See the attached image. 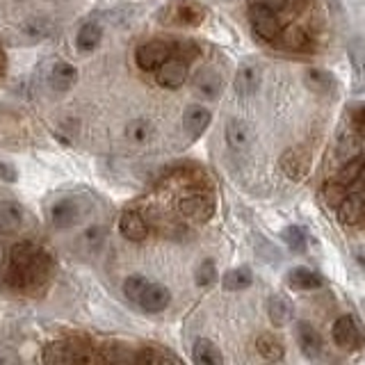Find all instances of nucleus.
I'll use <instances>...</instances> for the list:
<instances>
[{
	"label": "nucleus",
	"instance_id": "f257e3e1",
	"mask_svg": "<svg viewBox=\"0 0 365 365\" xmlns=\"http://www.w3.org/2000/svg\"><path fill=\"white\" fill-rule=\"evenodd\" d=\"M39 256L41 254H34V249L30 245H16L11 249L7 258L9 285H14V288H28L37 274H43Z\"/></svg>",
	"mask_w": 365,
	"mask_h": 365
},
{
	"label": "nucleus",
	"instance_id": "f03ea898",
	"mask_svg": "<svg viewBox=\"0 0 365 365\" xmlns=\"http://www.w3.org/2000/svg\"><path fill=\"white\" fill-rule=\"evenodd\" d=\"M249 21H251V28H254V32L258 34L260 39H265V41L279 39V34H281V21L277 16V11H272V9L262 7V5L251 3L249 5Z\"/></svg>",
	"mask_w": 365,
	"mask_h": 365
},
{
	"label": "nucleus",
	"instance_id": "7ed1b4c3",
	"mask_svg": "<svg viewBox=\"0 0 365 365\" xmlns=\"http://www.w3.org/2000/svg\"><path fill=\"white\" fill-rule=\"evenodd\" d=\"M311 163H313V155L306 146L288 148V151H285L279 160L283 174L290 180H297V182L304 180L308 174H311Z\"/></svg>",
	"mask_w": 365,
	"mask_h": 365
},
{
	"label": "nucleus",
	"instance_id": "20e7f679",
	"mask_svg": "<svg viewBox=\"0 0 365 365\" xmlns=\"http://www.w3.org/2000/svg\"><path fill=\"white\" fill-rule=\"evenodd\" d=\"M171 55H174V46L163 39H151L137 48L135 60H137V66L144 68V71H155V68L165 60H169Z\"/></svg>",
	"mask_w": 365,
	"mask_h": 365
},
{
	"label": "nucleus",
	"instance_id": "39448f33",
	"mask_svg": "<svg viewBox=\"0 0 365 365\" xmlns=\"http://www.w3.org/2000/svg\"><path fill=\"white\" fill-rule=\"evenodd\" d=\"M334 342L340 349H359L363 345V331L359 327V322L351 315H340L334 322Z\"/></svg>",
	"mask_w": 365,
	"mask_h": 365
},
{
	"label": "nucleus",
	"instance_id": "423d86ee",
	"mask_svg": "<svg viewBox=\"0 0 365 365\" xmlns=\"http://www.w3.org/2000/svg\"><path fill=\"white\" fill-rule=\"evenodd\" d=\"M187 80V62L182 57L171 55L155 68V83L165 89H178L185 85Z\"/></svg>",
	"mask_w": 365,
	"mask_h": 365
},
{
	"label": "nucleus",
	"instance_id": "0eeeda50",
	"mask_svg": "<svg viewBox=\"0 0 365 365\" xmlns=\"http://www.w3.org/2000/svg\"><path fill=\"white\" fill-rule=\"evenodd\" d=\"M85 212L83 199H62L53 205L51 210V222L55 228H71L80 222V217Z\"/></svg>",
	"mask_w": 365,
	"mask_h": 365
},
{
	"label": "nucleus",
	"instance_id": "6e6552de",
	"mask_svg": "<svg viewBox=\"0 0 365 365\" xmlns=\"http://www.w3.org/2000/svg\"><path fill=\"white\" fill-rule=\"evenodd\" d=\"M180 212L190 217V220H197V222H208L212 212H215V201L210 194H201V192H194L182 197L180 201Z\"/></svg>",
	"mask_w": 365,
	"mask_h": 365
},
{
	"label": "nucleus",
	"instance_id": "1a4fd4ad",
	"mask_svg": "<svg viewBox=\"0 0 365 365\" xmlns=\"http://www.w3.org/2000/svg\"><path fill=\"white\" fill-rule=\"evenodd\" d=\"M43 361L51 363H87L94 361L85 347H76L73 342H53L43 349Z\"/></svg>",
	"mask_w": 365,
	"mask_h": 365
},
{
	"label": "nucleus",
	"instance_id": "9d476101",
	"mask_svg": "<svg viewBox=\"0 0 365 365\" xmlns=\"http://www.w3.org/2000/svg\"><path fill=\"white\" fill-rule=\"evenodd\" d=\"M349 62H351V91L363 94L365 91V41H349Z\"/></svg>",
	"mask_w": 365,
	"mask_h": 365
},
{
	"label": "nucleus",
	"instance_id": "9b49d317",
	"mask_svg": "<svg viewBox=\"0 0 365 365\" xmlns=\"http://www.w3.org/2000/svg\"><path fill=\"white\" fill-rule=\"evenodd\" d=\"M226 144L237 153L249 151L251 144H254V130H251V125L247 121H242V119H228V123H226Z\"/></svg>",
	"mask_w": 365,
	"mask_h": 365
},
{
	"label": "nucleus",
	"instance_id": "f8f14e48",
	"mask_svg": "<svg viewBox=\"0 0 365 365\" xmlns=\"http://www.w3.org/2000/svg\"><path fill=\"white\" fill-rule=\"evenodd\" d=\"M210 119H212V114L208 108L190 106L185 110V114H182V128H185L190 140H199V137L205 133V128L210 125Z\"/></svg>",
	"mask_w": 365,
	"mask_h": 365
},
{
	"label": "nucleus",
	"instance_id": "ddd939ff",
	"mask_svg": "<svg viewBox=\"0 0 365 365\" xmlns=\"http://www.w3.org/2000/svg\"><path fill=\"white\" fill-rule=\"evenodd\" d=\"M297 345L306 359H319L322 354V336L308 322H297Z\"/></svg>",
	"mask_w": 365,
	"mask_h": 365
},
{
	"label": "nucleus",
	"instance_id": "4468645a",
	"mask_svg": "<svg viewBox=\"0 0 365 365\" xmlns=\"http://www.w3.org/2000/svg\"><path fill=\"white\" fill-rule=\"evenodd\" d=\"M171 302V292L165 288V285H160V283H151L148 281V285L144 288L142 297L137 299V304H140L144 311L148 313H160V311H165V308L169 306Z\"/></svg>",
	"mask_w": 365,
	"mask_h": 365
},
{
	"label": "nucleus",
	"instance_id": "2eb2a0df",
	"mask_svg": "<svg viewBox=\"0 0 365 365\" xmlns=\"http://www.w3.org/2000/svg\"><path fill=\"white\" fill-rule=\"evenodd\" d=\"M338 220L340 224L354 226L365 220V194H347L338 205Z\"/></svg>",
	"mask_w": 365,
	"mask_h": 365
},
{
	"label": "nucleus",
	"instance_id": "dca6fc26",
	"mask_svg": "<svg viewBox=\"0 0 365 365\" xmlns=\"http://www.w3.org/2000/svg\"><path fill=\"white\" fill-rule=\"evenodd\" d=\"M260 80H262V73L258 64H242L235 73L233 87L240 96H254L260 87Z\"/></svg>",
	"mask_w": 365,
	"mask_h": 365
},
{
	"label": "nucleus",
	"instance_id": "f3484780",
	"mask_svg": "<svg viewBox=\"0 0 365 365\" xmlns=\"http://www.w3.org/2000/svg\"><path fill=\"white\" fill-rule=\"evenodd\" d=\"M304 85L311 91H315V94H322V96H334L338 89L336 78L329 71H324V68H306Z\"/></svg>",
	"mask_w": 365,
	"mask_h": 365
},
{
	"label": "nucleus",
	"instance_id": "a211bd4d",
	"mask_svg": "<svg viewBox=\"0 0 365 365\" xmlns=\"http://www.w3.org/2000/svg\"><path fill=\"white\" fill-rule=\"evenodd\" d=\"M119 231L125 240H130V242H142V240H146V235H148V224L137 210H125L121 215Z\"/></svg>",
	"mask_w": 365,
	"mask_h": 365
},
{
	"label": "nucleus",
	"instance_id": "6ab92c4d",
	"mask_svg": "<svg viewBox=\"0 0 365 365\" xmlns=\"http://www.w3.org/2000/svg\"><path fill=\"white\" fill-rule=\"evenodd\" d=\"M169 11H171V21L187 28L201 26L205 19V9L197 3H187V0H180L178 5H171Z\"/></svg>",
	"mask_w": 365,
	"mask_h": 365
},
{
	"label": "nucleus",
	"instance_id": "aec40b11",
	"mask_svg": "<svg viewBox=\"0 0 365 365\" xmlns=\"http://www.w3.org/2000/svg\"><path fill=\"white\" fill-rule=\"evenodd\" d=\"M288 285L292 290H317L324 285V277L317 274L315 269H308V267H294L288 272Z\"/></svg>",
	"mask_w": 365,
	"mask_h": 365
},
{
	"label": "nucleus",
	"instance_id": "412c9836",
	"mask_svg": "<svg viewBox=\"0 0 365 365\" xmlns=\"http://www.w3.org/2000/svg\"><path fill=\"white\" fill-rule=\"evenodd\" d=\"M267 313H269V319L274 327H285L292 322L294 317V306L288 297L283 294H272L269 302H267Z\"/></svg>",
	"mask_w": 365,
	"mask_h": 365
},
{
	"label": "nucleus",
	"instance_id": "4be33fe9",
	"mask_svg": "<svg viewBox=\"0 0 365 365\" xmlns=\"http://www.w3.org/2000/svg\"><path fill=\"white\" fill-rule=\"evenodd\" d=\"M194 87L201 96L205 98H217L224 89V80L222 76L215 71V68H201V71L194 76Z\"/></svg>",
	"mask_w": 365,
	"mask_h": 365
},
{
	"label": "nucleus",
	"instance_id": "5701e85b",
	"mask_svg": "<svg viewBox=\"0 0 365 365\" xmlns=\"http://www.w3.org/2000/svg\"><path fill=\"white\" fill-rule=\"evenodd\" d=\"M51 87L55 91H66V89H71L76 83H78V68L73 64H68V62H55L51 66Z\"/></svg>",
	"mask_w": 365,
	"mask_h": 365
},
{
	"label": "nucleus",
	"instance_id": "b1692460",
	"mask_svg": "<svg viewBox=\"0 0 365 365\" xmlns=\"http://www.w3.org/2000/svg\"><path fill=\"white\" fill-rule=\"evenodd\" d=\"M192 359H194V363H201V365H222L224 363L220 347H217L215 342L208 338H199L197 342H194Z\"/></svg>",
	"mask_w": 365,
	"mask_h": 365
},
{
	"label": "nucleus",
	"instance_id": "393cba45",
	"mask_svg": "<svg viewBox=\"0 0 365 365\" xmlns=\"http://www.w3.org/2000/svg\"><path fill=\"white\" fill-rule=\"evenodd\" d=\"M336 153L338 160L342 165L349 163V160H356L361 158V137L356 130H347V133H340L338 137V146H336Z\"/></svg>",
	"mask_w": 365,
	"mask_h": 365
},
{
	"label": "nucleus",
	"instance_id": "a878e982",
	"mask_svg": "<svg viewBox=\"0 0 365 365\" xmlns=\"http://www.w3.org/2000/svg\"><path fill=\"white\" fill-rule=\"evenodd\" d=\"M23 224V208L14 201L0 203V233H16Z\"/></svg>",
	"mask_w": 365,
	"mask_h": 365
},
{
	"label": "nucleus",
	"instance_id": "bb28decb",
	"mask_svg": "<svg viewBox=\"0 0 365 365\" xmlns=\"http://www.w3.org/2000/svg\"><path fill=\"white\" fill-rule=\"evenodd\" d=\"M101 39H103L101 26H98V23H94V21H89V23H85V26L78 30L76 46H78L80 53H91V51H96L98 46H101Z\"/></svg>",
	"mask_w": 365,
	"mask_h": 365
},
{
	"label": "nucleus",
	"instance_id": "cd10ccee",
	"mask_svg": "<svg viewBox=\"0 0 365 365\" xmlns=\"http://www.w3.org/2000/svg\"><path fill=\"white\" fill-rule=\"evenodd\" d=\"M254 283V272L249 267H235V269H228L222 279L224 290H231V292H240V290H247L249 285Z\"/></svg>",
	"mask_w": 365,
	"mask_h": 365
},
{
	"label": "nucleus",
	"instance_id": "c85d7f7f",
	"mask_svg": "<svg viewBox=\"0 0 365 365\" xmlns=\"http://www.w3.org/2000/svg\"><path fill=\"white\" fill-rule=\"evenodd\" d=\"M256 349L265 361H281L283 354H285L283 342L274 334H260L256 340Z\"/></svg>",
	"mask_w": 365,
	"mask_h": 365
},
{
	"label": "nucleus",
	"instance_id": "c756f323",
	"mask_svg": "<svg viewBox=\"0 0 365 365\" xmlns=\"http://www.w3.org/2000/svg\"><path fill=\"white\" fill-rule=\"evenodd\" d=\"M279 37H281V43L290 51H306L308 43H311L308 34L302 28H288L285 32H281Z\"/></svg>",
	"mask_w": 365,
	"mask_h": 365
},
{
	"label": "nucleus",
	"instance_id": "7c9ffc66",
	"mask_svg": "<svg viewBox=\"0 0 365 365\" xmlns=\"http://www.w3.org/2000/svg\"><path fill=\"white\" fill-rule=\"evenodd\" d=\"M53 30H55L53 21L43 19V16H34V19H30V21L23 23V32L30 34V37H34V39H43V37H48V34H51Z\"/></svg>",
	"mask_w": 365,
	"mask_h": 365
},
{
	"label": "nucleus",
	"instance_id": "2f4dec72",
	"mask_svg": "<svg viewBox=\"0 0 365 365\" xmlns=\"http://www.w3.org/2000/svg\"><path fill=\"white\" fill-rule=\"evenodd\" d=\"M281 237H283V242L294 251V254H302V251L306 249V242H308L306 231L302 226H285Z\"/></svg>",
	"mask_w": 365,
	"mask_h": 365
},
{
	"label": "nucleus",
	"instance_id": "473e14b6",
	"mask_svg": "<svg viewBox=\"0 0 365 365\" xmlns=\"http://www.w3.org/2000/svg\"><path fill=\"white\" fill-rule=\"evenodd\" d=\"M125 137H128L133 144H144L148 137H151V125L144 119H135L125 125Z\"/></svg>",
	"mask_w": 365,
	"mask_h": 365
},
{
	"label": "nucleus",
	"instance_id": "72a5a7b5",
	"mask_svg": "<svg viewBox=\"0 0 365 365\" xmlns=\"http://www.w3.org/2000/svg\"><path fill=\"white\" fill-rule=\"evenodd\" d=\"M345 197H347V190H345V185H342V182H338V180L327 182L324 190H322V199H324L327 205H331V208H338L340 201L345 199Z\"/></svg>",
	"mask_w": 365,
	"mask_h": 365
},
{
	"label": "nucleus",
	"instance_id": "f704fd0d",
	"mask_svg": "<svg viewBox=\"0 0 365 365\" xmlns=\"http://www.w3.org/2000/svg\"><path fill=\"white\" fill-rule=\"evenodd\" d=\"M146 285H148V281L144 277H140V274H133V277H128V279L123 281V294L128 297L130 302L137 304V299L142 297Z\"/></svg>",
	"mask_w": 365,
	"mask_h": 365
},
{
	"label": "nucleus",
	"instance_id": "c9c22d12",
	"mask_svg": "<svg viewBox=\"0 0 365 365\" xmlns=\"http://www.w3.org/2000/svg\"><path fill=\"white\" fill-rule=\"evenodd\" d=\"M217 279V269H215V262L212 260H203L197 274H194V281H197L199 288H210Z\"/></svg>",
	"mask_w": 365,
	"mask_h": 365
},
{
	"label": "nucleus",
	"instance_id": "e433bc0d",
	"mask_svg": "<svg viewBox=\"0 0 365 365\" xmlns=\"http://www.w3.org/2000/svg\"><path fill=\"white\" fill-rule=\"evenodd\" d=\"M363 167V160L356 158V160H349V163H345V167L340 169V174H338V182H342V185H351L354 180H359V171Z\"/></svg>",
	"mask_w": 365,
	"mask_h": 365
},
{
	"label": "nucleus",
	"instance_id": "4c0bfd02",
	"mask_svg": "<svg viewBox=\"0 0 365 365\" xmlns=\"http://www.w3.org/2000/svg\"><path fill=\"white\" fill-rule=\"evenodd\" d=\"M135 361H142V363H160V361H176L180 363V359L176 356V354L171 351H158V349H148V351H142L137 354Z\"/></svg>",
	"mask_w": 365,
	"mask_h": 365
},
{
	"label": "nucleus",
	"instance_id": "58836bf2",
	"mask_svg": "<svg viewBox=\"0 0 365 365\" xmlns=\"http://www.w3.org/2000/svg\"><path fill=\"white\" fill-rule=\"evenodd\" d=\"M251 3H256V5H262V7H267L272 11H283V9H288L292 5V0H251Z\"/></svg>",
	"mask_w": 365,
	"mask_h": 365
},
{
	"label": "nucleus",
	"instance_id": "ea45409f",
	"mask_svg": "<svg viewBox=\"0 0 365 365\" xmlns=\"http://www.w3.org/2000/svg\"><path fill=\"white\" fill-rule=\"evenodd\" d=\"M0 178H3V180H9V182H14V180L19 178V174H16V169L11 167V165L0 163Z\"/></svg>",
	"mask_w": 365,
	"mask_h": 365
},
{
	"label": "nucleus",
	"instance_id": "a19ab883",
	"mask_svg": "<svg viewBox=\"0 0 365 365\" xmlns=\"http://www.w3.org/2000/svg\"><path fill=\"white\" fill-rule=\"evenodd\" d=\"M354 128L365 130V106L354 112Z\"/></svg>",
	"mask_w": 365,
	"mask_h": 365
},
{
	"label": "nucleus",
	"instance_id": "79ce46f5",
	"mask_svg": "<svg viewBox=\"0 0 365 365\" xmlns=\"http://www.w3.org/2000/svg\"><path fill=\"white\" fill-rule=\"evenodd\" d=\"M354 258H356V262L365 269V245H361V247L354 249Z\"/></svg>",
	"mask_w": 365,
	"mask_h": 365
},
{
	"label": "nucleus",
	"instance_id": "37998d69",
	"mask_svg": "<svg viewBox=\"0 0 365 365\" xmlns=\"http://www.w3.org/2000/svg\"><path fill=\"white\" fill-rule=\"evenodd\" d=\"M359 180L365 185V163H363V167H361V171H359Z\"/></svg>",
	"mask_w": 365,
	"mask_h": 365
}]
</instances>
